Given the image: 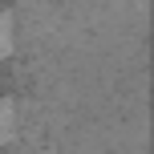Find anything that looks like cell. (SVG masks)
I'll list each match as a JSON object with an SVG mask.
<instances>
[{
    "label": "cell",
    "instance_id": "cell-2",
    "mask_svg": "<svg viewBox=\"0 0 154 154\" xmlns=\"http://www.w3.org/2000/svg\"><path fill=\"white\" fill-rule=\"evenodd\" d=\"M12 45H16V29H12V16H8V12H0V61H4V57L12 53Z\"/></svg>",
    "mask_w": 154,
    "mask_h": 154
},
{
    "label": "cell",
    "instance_id": "cell-1",
    "mask_svg": "<svg viewBox=\"0 0 154 154\" xmlns=\"http://www.w3.org/2000/svg\"><path fill=\"white\" fill-rule=\"evenodd\" d=\"M12 134H16V106L0 97V146H4Z\"/></svg>",
    "mask_w": 154,
    "mask_h": 154
}]
</instances>
